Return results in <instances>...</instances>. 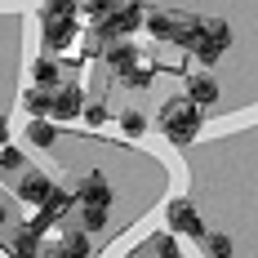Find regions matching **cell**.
Listing matches in <instances>:
<instances>
[{"label":"cell","mask_w":258,"mask_h":258,"mask_svg":"<svg viewBox=\"0 0 258 258\" xmlns=\"http://www.w3.org/2000/svg\"><path fill=\"white\" fill-rule=\"evenodd\" d=\"M178 45H182V49H191L205 67H214L223 53L232 49V27L223 23V18H187Z\"/></svg>","instance_id":"6da1fadb"},{"label":"cell","mask_w":258,"mask_h":258,"mask_svg":"<svg viewBox=\"0 0 258 258\" xmlns=\"http://www.w3.org/2000/svg\"><path fill=\"white\" fill-rule=\"evenodd\" d=\"M201 120H205V111L191 103L187 94H182V98H169V103L160 107V129H165V138H169L174 147H187V143L201 134Z\"/></svg>","instance_id":"7a4b0ae2"},{"label":"cell","mask_w":258,"mask_h":258,"mask_svg":"<svg viewBox=\"0 0 258 258\" xmlns=\"http://www.w3.org/2000/svg\"><path fill=\"white\" fill-rule=\"evenodd\" d=\"M143 18H147V9H143L138 0H116L103 18H98V40H120L129 31H138Z\"/></svg>","instance_id":"3957f363"},{"label":"cell","mask_w":258,"mask_h":258,"mask_svg":"<svg viewBox=\"0 0 258 258\" xmlns=\"http://www.w3.org/2000/svg\"><path fill=\"white\" fill-rule=\"evenodd\" d=\"M80 107H85V89H80L76 80H67V85H58V89H53V111H49V120H76Z\"/></svg>","instance_id":"277c9868"},{"label":"cell","mask_w":258,"mask_h":258,"mask_svg":"<svg viewBox=\"0 0 258 258\" xmlns=\"http://www.w3.org/2000/svg\"><path fill=\"white\" fill-rule=\"evenodd\" d=\"M165 218H169V232H182V236H205V223H201V214H196V205H191V201H169Z\"/></svg>","instance_id":"5b68a950"},{"label":"cell","mask_w":258,"mask_h":258,"mask_svg":"<svg viewBox=\"0 0 258 258\" xmlns=\"http://www.w3.org/2000/svg\"><path fill=\"white\" fill-rule=\"evenodd\" d=\"M182 23H187V18H178V14H147V18H143L147 36H152V40H165V45H178Z\"/></svg>","instance_id":"8992f818"},{"label":"cell","mask_w":258,"mask_h":258,"mask_svg":"<svg viewBox=\"0 0 258 258\" xmlns=\"http://www.w3.org/2000/svg\"><path fill=\"white\" fill-rule=\"evenodd\" d=\"M76 201L80 205H107L111 209V182H107V174H85V182L76 187Z\"/></svg>","instance_id":"52a82bcc"},{"label":"cell","mask_w":258,"mask_h":258,"mask_svg":"<svg viewBox=\"0 0 258 258\" xmlns=\"http://www.w3.org/2000/svg\"><path fill=\"white\" fill-rule=\"evenodd\" d=\"M40 36L49 49H67L76 40V18H40Z\"/></svg>","instance_id":"ba28073f"},{"label":"cell","mask_w":258,"mask_h":258,"mask_svg":"<svg viewBox=\"0 0 258 258\" xmlns=\"http://www.w3.org/2000/svg\"><path fill=\"white\" fill-rule=\"evenodd\" d=\"M14 191H18V201H23V205H40V201L53 191V182L45 178V174H36V169H23V178H18Z\"/></svg>","instance_id":"9c48e42d"},{"label":"cell","mask_w":258,"mask_h":258,"mask_svg":"<svg viewBox=\"0 0 258 258\" xmlns=\"http://www.w3.org/2000/svg\"><path fill=\"white\" fill-rule=\"evenodd\" d=\"M187 98L196 107H214L218 103V80L209 76V72H196V76L187 80Z\"/></svg>","instance_id":"30bf717a"},{"label":"cell","mask_w":258,"mask_h":258,"mask_svg":"<svg viewBox=\"0 0 258 258\" xmlns=\"http://www.w3.org/2000/svg\"><path fill=\"white\" fill-rule=\"evenodd\" d=\"M138 58H143V53H138V45H129V40H111V49H107V67L120 76L129 62H138Z\"/></svg>","instance_id":"8fae6325"},{"label":"cell","mask_w":258,"mask_h":258,"mask_svg":"<svg viewBox=\"0 0 258 258\" xmlns=\"http://www.w3.org/2000/svg\"><path fill=\"white\" fill-rule=\"evenodd\" d=\"M27 143H31V147H53V143H58V129H53V120H45V116H31V125H27Z\"/></svg>","instance_id":"7c38bea8"},{"label":"cell","mask_w":258,"mask_h":258,"mask_svg":"<svg viewBox=\"0 0 258 258\" xmlns=\"http://www.w3.org/2000/svg\"><path fill=\"white\" fill-rule=\"evenodd\" d=\"M23 107L31 111V116H45L49 120V111H53V89H40V85H31L23 94Z\"/></svg>","instance_id":"4fadbf2b"},{"label":"cell","mask_w":258,"mask_h":258,"mask_svg":"<svg viewBox=\"0 0 258 258\" xmlns=\"http://www.w3.org/2000/svg\"><path fill=\"white\" fill-rule=\"evenodd\" d=\"M152 72H156V62L138 58V62H129L125 72H120V80H125L129 89H147V85H152Z\"/></svg>","instance_id":"5bb4252c"},{"label":"cell","mask_w":258,"mask_h":258,"mask_svg":"<svg viewBox=\"0 0 258 258\" xmlns=\"http://www.w3.org/2000/svg\"><path fill=\"white\" fill-rule=\"evenodd\" d=\"M31 80H36L40 89H53V85L62 80V72H58L53 58H36V62H31Z\"/></svg>","instance_id":"9a60e30c"},{"label":"cell","mask_w":258,"mask_h":258,"mask_svg":"<svg viewBox=\"0 0 258 258\" xmlns=\"http://www.w3.org/2000/svg\"><path fill=\"white\" fill-rule=\"evenodd\" d=\"M9 258H40V236H31L23 227V232L9 240Z\"/></svg>","instance_id":"2e32d148"},{"label":"cell","mask_w":258,"mask_h":258,"mask_svg":"<svg viewBox=\"0 0 258 258\" xmlns=\"http://www.w3.org/2000/svg\"><path fill=\"white\" fill-rule=\"evenodd\" d=\"M107 205H80V223H85V232H103L107 227Z\"/></svg>","instance_id":"e0dca14e"},{"label":"cell","mask_w":258,"mask_h":258,"mask_svg":"<svg viewBox=\"0 0 258 258\" xmlns=\"http://www.w3.org/2000/svg\"><path fill=\"white\" fill-rule=\"evenodd\" d=\"M23 169H27V156L5 143V147H0V174H23Z\"/></svg>","instance_id":"ac0fdd59"},{"label":"cell","mask_w":258,"mask_h":258,"mask_svg":"<svg viewBox=\"0 0 258 258\" xmlns=\"http://www.w3.org/2000/svg\"><path fill=\"white\" fill-rule=\"evenodd\" d=\"M120 134H125V138L147 134V116H143V111H120Z\"/></svg>","instance_id":"d6986e66"},{"label":"cell","mask_w":258,"mask_h":258,"mask_svg":"<svg viewBox=\"0 0 258 258\" xmlns=\"http://www.w3.org/2000/svg\"><path fill=\"white\" fill-rule=\"evenodd\" d=\"M80 116H85V125H94V129H103L107 120H111V111H107L103 103H89V98H85V107H80Z\"/></svg>","instance_id":"ffe728a7"},{"label":"cell","mask_w":258,"mask_h":258,"mask_svg":"<svg viewBox=\"0 0 258 258\" xmlns=\"http://www.w3.org/2000/svg\"><path fill=\"white\" fill-rule=\"evenodd\" d=\"M40 18H76V0H45Z\"/></svg>","instance_id":"44dd1931"},{"label":"cell","mask_w":258,"mask_h":258,"mask_svg":"<svg viewBox=\"0 0 258 258\" xmlns=\"http://www.w3.org/2000/svg\"><path fill=\"white\" fill-rule=\"evenodd\" d=\"M62 249H67L72 258H85L89 254V232H67L62 236Z\"/></svg>","instance_id":"7402d4cb"},{"label":"cell","mask_w":258,"mask_h":258,"mask_svg":"<svg viewBox=\"0 0 258 258\" xmlns=\"http://www.w3.org/2000/svg\"><path fill=\"white\" fill-rule=\"evenodd\" d=\"M205 249H209V258H232V236H223V232L205 236Z\"/></svg>","instance_id":"603a6c76"},{"label":"cell","mask_w":258,"mask_h":258,"mask_svg":"<svg viewBox=\"0 0 258 258\" xmlns=\"http://www.w3.org/2000/svg\"><path fill=\"white\" fill-rule=\"evenodd\" d=\"M152 249H156V258H182V254H178V245H174V236H156Z\"/></svg>","instance_id":"cb8c5ba5"},{"label":"cell","mask_w":258,"mask_h":258,"mask_svg":"<svg viewBox=\"0 0 258 258\" xmlns=\"http://www.w3.org/2000/svg\"><path fill=\"white\" fill-rule=\"evenodd\" d=\"M40 258H72V254H67L62 240H58V245H49V249H40Z\"/></svg>","instance_id":"d4e9b609"},{"label":"cell","mask_w":258,"mask_h":258,"mask_svg":"<svg viewBox=\"0 0 258 258\" xmlns=\"http://www.w3.org/2000/svg\"><path fill=\"white\" fill-rule=\"evenodd\" d=\"M9 143V120H5V111H0V147Z\"/></svg>","instance_id":"484cf974"},{"label":"cell","mask_w":258,"mask_h":258,"mask_svg":"<svg viewBox=\"0 0 258 258\" xmlns=\"http://www.w3.org/2000/svg\"><path fill=\"white\" fill-rule=\"evenodd\" d=\"M5 218H9V214H5V201H0V227H5Z\"/></svg>","instance_id":"4316f807"}]
</instances>
